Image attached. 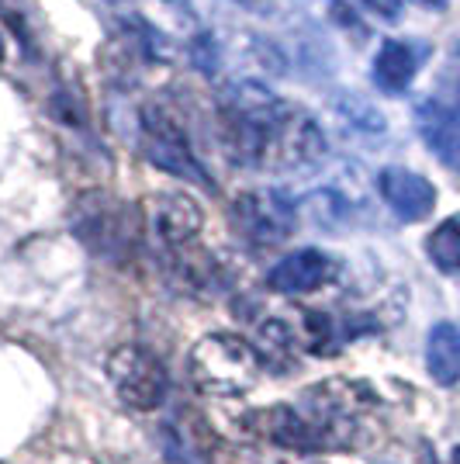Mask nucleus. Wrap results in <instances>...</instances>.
<instances>
[{
  "mask_svg": "<svg viewBox=\"0 0 460 464\" xmlns=\"http://www.w3.org/2000/svg\"><path fill=\"white\" fill-rule=\"evenodd\" d=\"M370 14H378L381 21L388 24H395V21H402V0H360Z\"/></svg>",
  "mask_w": 460,
  "mask_h": 464,
  "instance_id": "17",
  "label": "nucleus"
},
{
  "mask_svg": "<svg viewBox=\"0 0 460 464\" xmlns=\"http://www.w3.org/2000/svg\"><path fill=\"white\" fill-rule=\"evenodd\" d=\"M422 56H426V49L412 45V42L384 39V45L378 49V56H374V70H370L374 87L384 91V94H405L408 83L419 73Z\"/></svg>",
  "mask_w": 460,
  "mask_h": 464,
  "instance_id": "12",
  "label": "nucleus"
},
{
  "mask_svg": "<svg viewBox=\"0 0 460 464\" xmlns=\"http://www.w3.org/2000/svg\"><path fill=\"white\" fill-rule=\"evenodd\" d=\"M416 125H419V136L426 139V146L433 150V153L446 160V163H454L460 153V125H457V115L436 101V97H426L416 104Z\"/></svg>",
  "mask_w": 460,
  "mask_h": 464,
  "instance_id": "13",
  "label": "nucleus"
},
{
  "mask_svg": "<svg viewBox=\"0 0 460 464\" xmlns=\"http://www.w3.org/2000/svg\"><path fill=\"white\" fill-rule=\"evenodd\" d=\"M108 378L115 385L118 399L135 412H153L163 406L170 382H167V368L159 364L153 350L146 347H118L108 357Z\"/></svg>",
  "mask_w": 460,
  "mask_h": 464,
  "instance_id": "6",
  "label": "nucleus"
},
{
  "mask_svg": "<svg viewBox=\"0 0 460 464\" xmlns=\"http://www.w3.org/2000/svg\"><path fill=\"white\" fill-rule=\"evenodd\" d=\"M298 222V208L284 191L260 188L232 201V226L253 246H277L284 243Z\"/></svg>",
  "mask_w": 460,
  "mask_h": 464,
  "instance_id": "7",
  "label": "nucleus"
},
{
  "mask_svg": "<svg viewBox=\"0 0 460 464\" xmlns=\"http://www.w3.org/2000/svg\"><path fill=\"white\" fill-rule=\"evenodd\" d=\"M457 101H460V83H457Z\"/></svg>",
  "mask_w": 460,
  "mask_h": 464,
  "instance_id": "23",
  "label": "nucleus"
},
{
  "mask_svg": "<svg viewBox=\"0 0 460 464\" xmlns=\"http://www.w3.org/2000/svg\"><path fill=\"white\" fill-rule=\"evenodd\" d=\"M426 253L429 260L446 274L460 271V218H446L426 239Z\"/></svg>",
  "mask_w": 460,
  "mask_h": 464,
  "instance_id": "15",
  "label": "nucleus"
},
{
  "mask_svg": "<svg viewBox=\"0 0 460 464\" xmlns=\"http://www.w3.org/2000/svg\"><path fill=\"white\" fill-rule=\"evenodd\" d=\"M246 426L256 437L270 440L273 447L294 450V454H319V450H326L322 437L311 430V423L298 412V406H284L281 402V406L253 409L250 416H246Z\"/></svg>",
  "mask_w": 460,
  "mask_h": 464,
  "instance_id": "9",
  "label": "nucleus"
},
{
  "mask_svg": "<svg viewBox=\"0 0 460 464\" xmlns=\"http://www.w3.org/2000/svg\"><path fill=\"white\" fill-rule=\"evenodd\" d=\"M426 368L436 385L460 382V329L454 323H436L426 340Z\"/></svg>",
  "mask_w": 460,
  "mask_h": 464,
  "instance_id": "14",
  "label": "nucleus"
},
{
  "mask_svg": "<svg viewBox=\"0 0 460 464\" xmlns=\"http://www.w3.org/2000/svg\"><path fill=\"white\" fill-rule=\"evenodd\" d=\"M218 139L232 163L256 170H294L326 156L319 121L256 80H232L218 91Z\"/></svg>",
  "mask_w": 460,
  "mask_h": 464,
  "instance_id": "1",
  "label": "nucleus"
},
{
  "mask_svg": "<svg viewBox=\"0 0 460 464\" xmlns=\"http://www.w3.org/2000/svg\"><path fill=\"white\" fill-rule=\"evenodd\" d=\"M416 4L429 7V11H443V7H446V0H416Z\"/></svg>",
  "mask_w": 460,
  "mask_h": 464,
  "instance_id": "18",
  "label": "nucleus"
},
{
  "mask_svg": "<svg viewBox=\"0 0 460 464\" xmlns=\"http://www.w3.org/2000/svg\"><path fill=\"white\" fill-rule=\"evenodd\" d=\"M378 191H381L384 205L402 222H422L436 208V188L422 174L405 170V167H384L378 174Z\"/></svg>",
  "mask_w": 460,
  "mask_h": 464,
  "instance_id": "10",
  "label": "nucleus"
},
{
  "mask_svg": "<svg viewBox=\"0 0 460 464\" xmlns=\"http://www.w3.org/2000/svg\"><path fill=\"white\" fill-rule=\"evenodd\" d=\"M170 4H187V0H170Z\"/></svg>",
  "mask_w": 460,
  "mask_h": 464,
  "instance_id": "21",
  "label": "nucleus"
},
{
  "mask_svg": "<svg viewBox=\"0 0 460 464\" xmlns=\"http://www.w3.org/2000/svg\"><path fill=\"white\" fill-rule=\"evenodd\" d=\"M73 232L77 239L108 260H129L139 246V215L125 201L104 191H87L73 205Z\"/></svg>",
  "mask_w": 460,
  "mask_h": 464,
  "instance_id": "3",
  "label": "nucleus"
},
{
  "mask_svg": "<svg viewBox=\"0 0 460 464\" xmlns=\"http://www.w3.org/2000/svg\"><path fill=\"white\" fill-rule=\"evenodd\" d=\"M260 353L253 343H246L235 333H208L205 340H197L187 357L191 382L201 395L211 399H235L246 395L260 382Z\"/></svg>",
  "mask_w": 460,
  "mask_h": 464,
  "instance_id": "2",
  "label": "nucleus"
},
{
  "mask_svg": "<svg viewBox=\"0 0 460 464\" xmlns=\"http://www.w3.org/2000/svg\"><path fill=\"white\" fill-rule=\"evenodd\" d=\"M201 226H205V212L191 194H159V198H153V232L159 246L170 256L194 250Z\"/></svg>",
  "mask_w": 460,
  "mask_h": 464,
  "instance_id": "8",
  "label": "nucleus"
},
{
  "mask_svg": "<svg viewBox=\"0 0 460 464\" xmlns=\"http://www.w3.org/2000/svg\"><path fill=\"white\" fill-rule=\"evenodd\" d=\"M450 464H460V447L454 450V454H450Z\"/></svg>",
  "mask_w": 460,
  "mask_h": 464,
  "instance_id": "19",
  "label": "nucleus"
},
{
  "mask_svg": "<svg viewBox=\"0 0 460 464\" xmlns=\"http://www.w3.org/2000/svg\"><path fill=\"white\" fill-rule=\"evenodd\" d=\"M260 347L270 353V364L273 368H288L291 353H294V336H291L288 323H281V319L264 323L260 326Z\"/></svg>",
  "mask_w": 460,
  "mask_h": 464,
  "instance_id": "16",
  "label": "nucleus"
},
{
  "mask_svg": "<svg viewBox=\"0 0 460 464\" xmlns=\"http://www.w3.org/2000/svg\"><path fill=\"white\" fill-rule=\"evenodd\" d=\"M454 163H457V167H460V153H457V160H454Z\"/></svg>",
  "mask_w": 460,
  "mask_h": 464,
  "instance_id": "22",
  "label": "nucleus"
},
{
  "mask_svg": "<svg viewBox=\"0 0 460 464\" xmlns=\"http://www.w3.org/2000/svg\"><path fill=\"white\" fill-rule=\"evenodd\" d=\"M336 274V264L332 256L322 250H294L288 256H281L267 274V285L277 295H308V291H319L322 285L332 281Z\"/></svg>",
  "mask_w": 460,
  "mask_h": 464,
  "instance_id": "11",
  "label": "nucleus"
},
{
  "mask_svg": "<svg viewBox=\"0 0 460 464\" xmlns=\"http://www.w3.org/2000/svg\"><path fill=\"white\" fill-rule=\"evenodd\" d=\"M367 388L353 382H322L305 388L298 412L305 416L311 430L322 437L326 450H343L357 444V426H360V395Z\"/></svg>",
  "mask_w": 460,
  "mask_h": 464,
  "instance_id": "5",
  "label": "nucleus"
},
{
  "mask_svg": "<svg viewBox=\"0 0 460 464\" xmlns=\"http://www.w3.org/2000/svg\"><path fill=\"white\" fill-rule=\"evenodd\" d=\"M0 59H4V42H0Z\"/></svg>",
  "mask_w": 460,
  "mask_h": 464,
  "instance_id": "20",
  "label": "nucleus"
},
{
  "mask_svg": "<svg viewBox=\"0 0 460 464\" xmlns=\"http://www.w3.org/2000/svg\"><path fill=\"white\" fill-rule=\"evenodd\" d=\"M139 142H142V153H146V160L153 163L156 170H167V174L180 177V180H191L197 188H211L208 170L201 167L184 125L163 104L149 101L142 108V115H139Z\"/></svg>",
  "mask_w": 460,
  "mask_h": 464,
  "instance_id": "4",
  "label": "nucleus"
}]
</instances>
